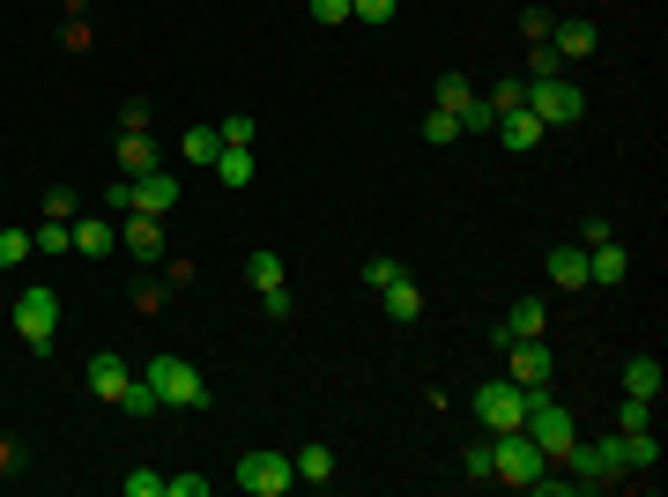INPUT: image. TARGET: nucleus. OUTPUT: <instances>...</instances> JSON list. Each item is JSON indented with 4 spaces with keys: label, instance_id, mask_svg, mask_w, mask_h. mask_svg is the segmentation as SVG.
<instances>
[{
    "label": "nucleus",
    "instance_id": "aec40b11",
    "mask_svg": "<svg viewBox=\"0 0 668 497\" xmlns=\"http://www.w3.org/2000/svg\"><path fill=\"white\" fill-rule=\"evenodd\" d=\"M246 282L253 290H260V298H268V290H282V282H290V268H282V252H246Z\"/></svg>",
    "mask_w": 668,
    "mask_h": 497
},
{
    "label": "nucleus",
    "instance_id": "c85d7f7f",
    "mask_svg": "<svg viewBox=\"0 0 668 497\" xmlns=\"http://www.w3.org/2000/svg\"><path fill=\"white\" fill-rule=\"evenodd\" d=\"M617 431H654V401L624 394V401H617Z\"/></svg>",
    "mask_w": 668,
    "mask_h": 497
},
{
    "label": "nucleus",
    "instance_id": "6e6552de",
    "mask_svg": "<svg viewBox=\"0 0 668 497\" xmlns=\"http://www.w3.org/2000/svg\"><path fill=\"white\" fill-rule=\"evenodd\" d=\"M520 408H527V386H513V379L475 386V423L483 431H520Z\"/></svg>",
    "mask_w": 668,
    "mask_h": 497
},
{
    "label": "nucleus",
    "instance_id": "79ce46f5",
    "mask_svg": "<svg viewBox=\"0 0 668 497\" xmlns=\"http://www.w3.org/2000/svg\"><path fill=\"white\" fill-rule=\"evenodd\" d=\"M312 23H327V30L349 23V0H312Z\"/></svg>",
    "mask_w": 668,
    "mask_h": 497
},
{
    "label": "nucleus",
    "instance_id": "a19ab883",
    "mask_svg": "<svg viewBox=\"0 0 668 497\" xmlns=\"http://www.w3.org/2000/svg\"><path fill=\"white\" fill-rule=\"evenodd\" d=\"M491 126H497V112L475 97V104H469V120H461V134H491Z\"/></svg>",
    "mask_w": 668,
    "mask_h": 497
},
{
    "label": "nucleus",
    "instance_id": "58836bf2",
    "mask_svg": "<svg viewBox=\"0 0 668 497\" xmlns=\"http://www.w3.org/2000/svg\"><path fill=\"white\" fill-rule=\"evenodd\" d=\"M394 275H401V260H387V252H371V260H364V290H387Z\"/></svg>",
    "mask_w": 668,
    "mask_h": 497
},
{
    "label": "nucleus",
    "instance_id": "e433bc0d",
    "mask_svg": "<svg viewBox=\"0 0 668 497\" xmlns=\"http://www.w3.org/2000/svg\"><path fill=\"white\" fill-rule=\"evenodd\" d=\"M120 490L126 497H164V475H156V468H134V475H120Z\"/></svg>",
    "mask_w": 668,
    "mask_h": 497
},
{
    "label": "nucleus",
    "instance_id": "c9c22d12",
    "mask_svg": "<svg viewBox=\"0 0 668 497\" xmlns=\"http://www.w3.org/2000/svg\"><path fill=\"white\" fill-rule=\"evenodd\" d=\"M394 8H401V0H349V15H357V23H371V30L394 23Z\"/></svg>",
    "mask_w": 668,
    "mask_h": 497
},
{
    "label": "nucleus",
    "instance_id": "f03ea898",
    "mask_svg": "<svg viewBox=\"0 0 668 497\" xmlns=\"http://www.w3.org/2000/svg\"><path fill=\"white\" fill-rule=\"evenodd\" d=\"M142 379L156 386V401H164V408H208V401H216V386H208L186 356H148Z\"/></svg>",
    "mask_w": 668,
    "mask_h": 497
},
{
    "label": "nucleus",
    "instance_id": "ddd939ff",
    "mask_svg": "<svg viewBox=\"0 0 668 497\" xmlns=\"http://www.w3.org/2000/svg\"><path fill=\"white\" fill-rule=\"evenodd\" d=\"M126 386H134V372H126V356H120V349L90 356V394H97V401H112V408H120Z\"/></svg>",
    "mask_w": 668,
    "mask_h": 497
},
{
    "label": "nucleus",
    "instance_id": "37998d69",
    "mask_svg": "<svg viewBox=\"0 0 668 497\" xmlns=\"http://www.w3.org/2000/svg\"><path fill=\"white\" fill-rule=\"evenodd\" d=\"M469 475H475V483L491 475V431H483V438H475V446H469Z\"/></svg>",
    "mask_w": 668,
    "mask_h": 497
},
{
    "label": "nucleus",
    "instance_id": "9b49d317",
    "mask_svg": "<svg viewBox=\"0 0 668 497\" xmlns=\"http://www.w3.org/2000/svg\"><path fill=\"white\" fill-rule=\"evenodd\" d=\"M624 282H631V252H624L617 238L587 246V290H624Z\"/></svg>",
    "mask_w": 668,
    "mask_h": 497
},
{
    "label": "nucleus",
    "instance_id": "4c0bfd02",
    "mask_svg": "<svg viewBox=\"0 0 668 497\" xmlns=\"http://www.w3.org/2000/svg\"><path fill=\"white\" fill-rule=\"evenodd\" d=\"M549 23H557L549 8H520V38H527V45H543V38H549Z\"/></svg>",
    "mask_w": 668,
    "mask_h": 497
},
{
    "label": "nucleus",
    "instance_id": "a18cd8bd",
    "mask_svg": "<svg viewBox=\"0 0 668 497\" xmlns=\"http://www.w3.org/2000/svg\"><path fill=\"white\" fill-rule=\"evenodd\" d=\"M8 468H23V446H8V438H0V475Z\"/></svg>",
    "mask_w": 668,
    "mask_h": 497
},
{
    "label": "nucleus",
    "instance_id": "2f4dec72",
    "mask_svg": "<svg viewBox=\"0 0 668 497\" xmlns=\"http://www.w3.org/2000/svg\"><path fill=\"white\" fill-rule=\"evenodd\" d=\"M120 408H126V416H164V401H156V386H148V379H134V386H126Z\"/></svg>",
    "mask_w": 668,
    "mask_h": 497
},
{
    "label": "nucleus",
    "instance_id": "423d86ee",
    "mask_svg": "<svg viewBox=\"0 0 668 497\" xmlns=\"http://www.w3.org/2000/svg\"><path fill=\"white\" fill-rule=\"evenodd\" d=\"M16 334H23L30 349H52V334H60V290L30 282L23 298H16Z\"/></svg>",
    "mask_w": 668,
    "mask_h": 497
},
{
    "label": "nucleus",
    "instance_id": "4be33fe9",
    "mask_svg": "<svg viewBox=\"0 0 668 497\" xmlns=\"http://www.w3.org/2000/svg\"><path fill=\"white\" fill-rule=\"evenodd\" d=\"M156 172V142L148 134H120V178H142Z\"/></svg>",
    "mask_w": 668,
    "mask_h": 497
},
{
    "label": "nucleus",
    "instance_id": "a211bd4d",
    "mask_svg": "<svg viewBox=\"0 0 668 497\" xmlns=\"http://www.w3.org/2000/svg\"><path fill=\"white\" fill-rule=\"evenodd\" d=\"M624 438V475H654L661 468V438L654 431H617Z\"/></svg>",
    "mask_w": 668,
    "mask_h": 497
},
{
    "label": "nucleus",
    "instance_id": "f3484780",
    "mask_svg": "<svg viewBox=\"0 0 668 497\" xmlns=\"http://www.w3.org/2000/svg\"><path fill=\"white\" fill-rule=\"evenodd\" d=\"M543 327H549V304H543V298H520L513 312L497 320V349H505V342H520V334H543Z\"/></svg>",
    "mask_w": 668,
    "mask_h": 497
},
{
    "label": "nucleus",
    "instance_id": "1a4fd4ad",
    "mask_svg": "<svg viewBox=\"0 0 668 497\" xmlns=\"http://www.w3.org/2000/svg\"><path fill=\"white\" fill-rule=\"evenodd\" d=\"M549 372H557V356L543 349V334L505 342V379H513V386H527V394H535V386H549Z\"/></svg>",
    "mask_w": 668,
    "mask_h": 497
},
{
    "label": "nucleus",
    "instance_id": "6ab92c4d",
    "mask_svg": "<svg viewBox=\"0 0 668 497\" xmlns=\"http://www.w3.org/2000/svg\"><path fill=\"white\" fill-rule=\"evenodd\" d=\"M661 356H631L624 364V394H639V401H661Z\"/></svg>",
    "mask_w": 668,
    "mask_h": 497
},
{
    "label": "nucleus",
    "instance_id": "c03bdc74",
    "mask_svg": "<svg viewBox=\"0 0 668 497\" xmlns=\"http://www.w3.org/2000/svg\"><path fill=\"white\" fill-rule=\"evenodd\" d=\"M120 134H148V104H126V112H120Z\"/></svg>",
    "mask_w": 668,
    "mask_h": 497
},
{
    "label": "nucleus",
    "instance_id": "f704fd0d",
    "mask_svg": "<svg viewBox=\"0 0 668 497\" xmlns=\"http://www.w3.org/2000/svg\"><path fill=\"white\" fill-rule=\"evenodd\" d=\"M223 149H253V134H260V120H216Z\"/></svg>",
    "mask_w": 668,
    "mask_h": 497
},
{
    "label": "nucleus",
    "instance_id": "a878e982",
    "mask_svg": "<svg viewBox=\"0 0 668 497\" xmlns=\"http://www.w3.org/2000/svg\"><path fill=\"white\" fill-rule=\"evenodd\" d=\"M178 149H186V164H201V172H208V164H216V149H223V134H216V126H186V142H178Z\"/></svg>",
    "mask_w": 668,
    "mask_h": 497
},
{
    "label": "nucleus",
    "instance_id": "20e7f679",
    "mask_svg": "<svg viewBox=\"0 0 668 497\" xmlns=\"http://www.w3.org/2000/svg\"><path fill=\"white\" fill-rule=\"evenodd\" d=\"M565 468H572V483H579V490L617 483V475H624V438H572Z\"/></svg>",
    "mask_w": 668,
    "mask_h": 497
},
{
    "label": "nucleus",
    "instance_id": "4468645a",
    "mask_svg": "<svg viewBox=\"0 0 668 497\" xmlns=\"http://www.w3.org/2000/svg\"><path fill=\"white\" fill-rule=\"evenodd\" d=\"M491 134H497V142H505V149H513V156H527V149H535V142H543V134H549V126L535 120L527 104H520V112H497V126H491Z\"/></svg>",
    "mask_w": 668,
    "mask_h": 497
},
{
    "label": "nucleus",
    "instance_id": "c756f323",
    "mask_svg": "<svg viewBox=\"0 0 668 497\" xmlns=\"http://www.w3.org/2000/svg\"><path fill=\"white\" fill-rule=\"evenodd\" d=\"M483 104H491V112H520V104H527V75H505Z\"/></svg>",
    "mask_w": 668,
    "mask_h": 497
},
{
    "label": "nucleus",
    "instance_id": "cd10ccee",
    "mask_svg": "<svg viewBox=\"0 0 668 497\" xmlns=\"http://www.w3.org/2000/svg\"><path fill=\"white\" fill-rule=\"evenodd\" d=\"M30 246H38V252H74V224H60V216H45V224L30 230Z\"/></svg>",
    "mask_w": 668,
    "mask_h": 497
},
{
    "label": "nucleus",
    "instance_id": "5701e85b",
    "mask_svg": "<svg viewBox=\"0 0 668 497\" xmlns=\"http://www.w3.org/2000/svg\"><path fill=\"white\" fill-rule=\"evenodd\" d=\"M549 45H557V60H587L594 52V23H549Z\"/></svg>",
    "mask_w": 668,
    "mask_h": 497
},
{
    "label": "nucleus",
    "instance_id": "ea45409f",
    "mask_svg": "<svg viewBox=\"0 0 668 497\" xmlns=\"http://www.w3.org/2000/svg\"><path fill=\"white\" fill-rule=\"evenodd\" d=\"M164 497H208V475H164Z\"/></svg>",
    "mask_w": 668,
    "mask_h": 497
},
{
    "label": "nucleus",
    "instance_id": "473e14b6",
    "mask_svg": "<svg viewBox=\"0 0 668 497\" xmlns=\"http://www.w3.org/2000/svg\"><path fill=\"white\" fill-rule=\"evenodd\" d=\"M30 252H38V246H30V230H0V275H8V268H23Z\"/></svg>",
    "mask_w": 668,
    "mask_h": 497
},
{
    "label": "nucleus",
    "instance_id": "f257e3e1",
    "mask_svg": "<svg viewBox=\"0 0 668 497\" xmlns=\"http://www.w3.org/2000/svg\"><path fill=\"white\" fill-rule=\"evenodd\" d=\"M520 431H527V438L543 446V460H549V468H557V460L572 453V438H579L572 408H565L557 394H549V386H535V394H527V408H520Z\"/></svg>",
    "mask_w": 668,
    "mask_h": 497
},
{
    "label": "nucleus",
    "instance_id": "9d476101",
    "mask_svg": "<svg viewBox=\"0 0 668 497\" xmlns=\"http://www.w3.org/2000/svg\"><path fill=\"white\" fill-rule=\"evenodd\" d=\"M126 200H134L142 216H164V224H172V216H178V178L164 172V164H156V172L126 178Z\"/></svg>",
    "mask_w": 668,
    "mask_h": 497
},
{
    "label": "nucleus",
    "instance_id": "39448f33",
    "mask_svg": "<svg viewBox=\"0 0 668 497\" xmlns=\"http://www.w3.org/2000/svg\"><path fill=\"white\" fill-rule=\"evenodd\" d=\"M527 112L543 126H572V120H587V90L565 75H549V82H527Z\"/></svg>",
    "mask_w": 668,
    "mask_h": 497
},
{
    "label": "nucleus",
    "instance_id": "7c9ffc66",
    "mask_svg": "<svg viewBox=\"0 0 668 497\" xmlns=\"http://www.w3.org/2000/svg\"><path fill=\"white\" fill-rule=\"evenodd\" d=\"M453 134H461V120H453V112H439V104H431V112H423V142H431V149H445V142H453Z\"/></svg>",
    "mask_w": 668,
    "mask_h": 497
},
{
    "label": "nucleus",
    "instance_id": "72a5a7b5",
    "mask_svg": "<svg viewBox=\"0 0 668 497\" xmlns=\"http://www.w3.org/2000/svg\"><path fill=\"white\" fill-rule=\"evenodd\" d=\"M549 75H565V60H557V45H535V60H527V82H549Z\"/></svg>",
    "mask_w": 668,
    "mask_h": 497
},
{
    "label": "nucleus",
    "instance_id": "7ed1b4c3",
    "mask_svg": "<svg viewBox=\"0 0 668 497\" xmlns=\"http://www.w3.org/2000/svg\"><path fill=\"white\" fill-rule=\"evenodd\" d=\"M543 446L527 438V431H491V483H520V490H535V475H543Z\"/></svg>",
    "mask_w": 668,
    "mask_h": 497
},
{
    "label": "nucleus",
    "instance_id": "b1692460",
    "mask_svg": "<svg viewBox=\"0 0 668 497\" xmlns=\"http://www.w3.org/2000/svg\"><path fill=\"white\" fill-rule=\"evenodd\" d=\"M439 112H453V120H469V104H475V82L469 75H439Z\"/></svg>",
    "mask_w": 668,
    "mask_h": 497
},
{
    "label": "nucleus",
    "instance_id": "bb28decb",
    "mask_svg": "<svg viewBox=\"0 0 668 497\" xmlns=\"http://www.w3.org/2000/svg\"><path fill=\"white\" fill-rule=\"evenodd\" d=\"M290 468H297V483H335V453H327V446H305Z\"/></svg>",
    "mask_w": 668,
    "mask_h": 497
},
{
    "label": "nucleus",
    "instance_id": "dca6fc26",
    "mask_svg": "<svg viewBox=\"0 0 668 497\" xmlns=\"http://www.w3.org/2000/svg\"><path fill=\"white\" fill-rule=\"evenodd\" d=\"M543 275L557 282V290H587V246H549Z\"/></svg>",
    "mask_w": 668,
    "mask_h": 497
},
{
    "label": "nucleus",
    "instance_id": "0eeeda50",
    "mask_svg": "<svg viewBox=\"0 0 668 497\" xmlns=\"http://www.w3.org/2000/svg\"><path fill=\"white\" fill-rule=\"evenodd\" d=\"M297 483L290 453H238V490L246 497H282Z\"/></svg>",
    "mask_w": 668,
    "mask_h": 497
},
{
    "label": "nucleus",
    "instance_id": "2eb2a0df",
    "mask_svg": "<svg viewBox=\"0 0 668 497\" xmlns=\"http://www.w3.org/2000/svg\"><path fill=\"white\" fill-rule=\"evenodd\" d=\"M74 252H82V260L120 252V230H112V216H74Z\"/></svg>",
    "mask_w": 668,
    "mask_h": 497
},
{
    "label": "nucleus",
    "instance_id": "393cba45",
    "mask_svg": "<svg viewBox=\"0 0 668 497\" xmlns=\"http://www.w3.org/2000/svg\"><path fill=\"white\" fill-rule=\"evenodd\" d=\"M208 172L238 194V186H253V149H216V164H208Z\"/></svg>",
    "mask_w": 668,
    "mask_h": 497
},
{
    "label": "nucleus",
    "instance_id": "412c9836",
    "mask_svg": "<svg viewBox=\"0 0 668 497\" xmlns=\"http://www.w3.org/2000/svg\"><path fill=\"white\" fill-rule=\"evenodd\" d=\"M379 298H387V320H423V290L417 282H409V275H394V282H387V290H379Z\"/></svg>",
    "mask_w": 668,
    "mask_h": 497
},
{
    "label": "nucleus",
    "instance_id": "f8f14e48",
    "mask_svg": "<svg viewBox=\"0 0 668 497\" xmlns=\"http://www.w3.org/2000/svg\"><path fill=\"white\" fill-rule=\"evenodd\" d=\"M120 246L134 252V260H164V216H142V208H126Z\"/></svg>",
    "mask_w": 668,
    "mask_h": 497
}]
</instances>
